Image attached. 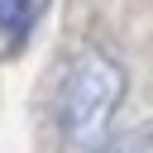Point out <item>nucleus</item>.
I'll return each instance as SVG.
<instances>
[{
	"label": "nucleus",
	"instance_id": "obj_1",
	"mask_svg": "<svg viewBox=\"0 0 153 153\" xmlns=\"http://www.w3.org/2000/svg\"><path fill=\"white\" fill-rule=\"evenodd\" d=\"M124 100V67L100 53V48H81L57 86V129L76 153H105L115 110Z\"/></svg>",
	"mask_w": 153,
	"mask_h": 153
},
{
	"label": "nucleus",
	"instance_id": "obj_2",
	"mask_svg": "<svg viewBox=\"0 0 153 153\" xmlns=\"http://www.w3.org/2000/svg\"><path fill=\"white\" fill-rule=\"evenodd\" d=\"M43 14V0H0V29L5 33H29Z\"/></svg>",
	"mask_w": 153,
	"mask_h": 153
},
{
	"label": "nucleus",
	"instance_id": "obj_3",
	"mask_svg": "<svg viewBox=\"0 0 153 153\" xmlns=\"http://www.w3.org/2000/svg\"><path fill=\"white\" fill-rule=\"evenodd\" d=\"M110 153H153V129H134V134H124Z\"/></svg>",
	"mask_w": 153,
	"mask_h": 153
}]
</instances>
